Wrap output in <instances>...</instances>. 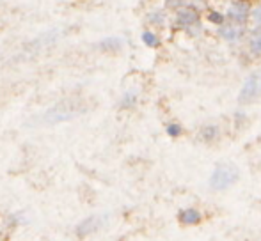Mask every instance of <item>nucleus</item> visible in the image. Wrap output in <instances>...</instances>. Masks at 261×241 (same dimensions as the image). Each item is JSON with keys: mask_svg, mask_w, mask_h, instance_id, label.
<instances>
[{"mask_svg": "<svg viewBox=\"0 0 261 241\" xmlns=\"http://www.w3.org/2000/svg\"><path fill=\"white\" fill-rule=\"evenodd\" d=\"M80 114V105L73 100H66L61 103L54 105L52 108L43 114L41 120L46 124H57V123H66V120H71L73 117Z\"/></svg>", "mask_w": 261, "mask_h": 241, "instance_id": "nucleus-1", "label": "nucleus"}, {"mask_svg": "<svg viewBox=\"0 0 261 241\" xmlns=\"http://www.w3.org/2000/svg\"><path fill=\"white\" fill-rule=\"evenodd\" d=\"M238 179V169L234 165H217L208 179V186L213 192H222L233 186Z\"/></svg>", "mask_w": 261, "mask_h": 241, "instance_id": "nucleus-2", "label": "nucleus"}, {"mask_svg": "<svg viewBox=\"0 0 261 241\" xmlns=\"http://www.w3.org/2000/svg\"><path fill=\"white\" fill-rule=\"evenodd\" d=\"M261 96V71H254L245 78L244 85L238 94V101L240 103H249V101L256 100Z\"/></svg>", "mask_w": 261, "mask_h": 241, "instance_id": "nucleus-3", "label": "nucleus"}, {"mask_svg": "<svg viewBox=\"0 0 261 241\" xmlns=\"http://www.w3.org/2000/svg\"><path fill=\"white\" fill-rule=\"evenodd\" d=\"M249 14H251V9H249L247 4L244 2H233L227 9V16L233 23L244 25L245 21L249 20Z\"/></svg>", "mask_w": 261, "mask_h": 241, "instance_id": "nucleus-4", "label": "nucleus"}, {"mask_svg": "<svg viewBox=\"0 0 261 241\" xmlns=\"http://www.w3.org/2000/svg\"><path fill=\"white\" fill-rule=\"evenodd\" d=\"M103 220H105L103 217H91V218H87V220L80 222V224L76 225V234H79V236L93 234L94 231H98V229L101 227Z\"/></svg>", "mask_w": 261, "mask_h": 241, "instance_id": "nucleus-5", "label": "nucleus"}, {"mask_svg": "<svg viewBox=\"0 0 261 241\" xmlns=\"http://www.w3.org/2000/svg\"><path fill=\"white\" fill-rule=\"evenodd\" d=\"M219 34L222 36L226 41L234 43V41H240L242 36H244V25H238V23H231V25H220V31Z\"/></svg>", "mask_w": 261, "mask_h": 241, "instance_id": "nucleus-6", "label": "nucleus"}, {"mask_svg": "<svg viewBox=\"0 0 261 241\" xmlns=\"http://www.w3.org/2000/svg\"><path fill=\"white\" fill-rule=\"evenodd\" d=\"M197 20H199V14L196 9H179L176 14V25L181 28L192 27L194 23H197Z\"/></svg>", "mask_w": 261, "mask_h": 241, "instance_id": "nucleus-7", "label": "nucleus"}, {"mask_svg": "<svg viewBox=\"0 0 261 241\" xmlns=\"http://www.w3.org/2000/svg\"><path fill=\"white\" fill-rule=\"evenodd\" d=\"M178 220L181 222L183 225H196L201 222V213L194 207H189V209H181L178 215Z\"/></svg>", "mask_w": 261, "mask_h": 241, "instance_id": "nucleus-8", "label": "nucleus"}, {"mask_svg": "<svg viewBox=\"0 0 261 241\" xmlns=\"http://www.w3.org/2000/svg\"><path fill=\"white\" fill-rule=\"evenodd\" d=\"M59 36H61V34H59V31H50V32H46L45 36H41V38L34 39V41H32L29 46H32V48H36L39 52V50H43V46L54 45V43L57 41Z\"/></svg>", "mask_w": 261, "mask_h": 241, "instance_id": "nucleus-9", "label": "nucleus"}, {"mask_svg": "<svg viewBox=\"0 0 261 241\" xmlns=\"http://www.w3.org/2000/svg\"><path fill=\"white\" fill-rule=\"evenodd\" d=\"M199 137H201V140H204V142L213 140V138L219 137V128H217L215 124L203 126V128H201V131H199Z\"/></svg>", "mask_w": 261, "mask_h": 241, "instance_id": "nucleus-10", "label": "nucleus"}, {"mask_svg": "<svg viewBox=\"0 0 261 241\" xmlns=\"http://www.w3.org/2000/svg\"><path fill=\"white\" fill-rule=\"evenodd\" d=\"M123 46V41L119 38H109V39H103L100 43V48L105 50V52H116Z\"/></svg>", "mask_w": 261, "mask_h": 241, "instance_id": "nucleus-11", "label": "nucleus"}, {"mask_svg": "<svg viewBox=\"0 0 261 241\" xmlns=\"http://www.w3.org/2000/svg\"><path fill=\"white\" fill-rule=\"evenodd\" d=\"M249 50H251L252 53H256V55L261 53V31L252 32L251 39H249Z\"/></svg>", "mask_w": 261, "mask_h": 241, "instance_id": "nucleus-12", "label": "nucleus"}, {"mask_svg": "<svg viewBox=\"0 0 261 241\" xmlns=\"http://www.w3.org/2000/svg\"><path fill=\"white\" fill-rule=\"evenodd\" d=\"M142 41H144V45H146V46H151V48H155V46L160 45V41H158L156 34H153L151 31L142 32Z\"/></svg>", "mask_w": 261, "mask_h": 241, "instance_id": "nucleus-13", "label": "nucleus"}, {"mask_svg": "<svg viewBox=\"0 0 261 241\" xmlns=\"http://www.w3.org/2000/svg\"><path fill=\"white\" fill-rule=\"evenodd\" d=\"M135 103H137V96H135L134 93H128V94H124L123 101H121V107H123V108H130V107H134Z\"/></svg>", "mask_w": 261, "mask_h": 241, "instance_id": "nucleus-14", "label": "nucleus"}, {"mask_svg": "<svg viewBox=\"0 0 261 241\" xmlns=\"http://www.w3.org/2000/svg\"><path fill=\"white\" fill-rule=\"evenodd\" d=\"M165 130H167V135L169 137H179V135H181V126H179V124H176V123H171V124H167V128H165Z\"/></svg>", "mask_w": 261, "mask_h": 241, "instance_id": "nucleus-15", "label": "nucleus"}, {"mask_svg": "<svg viewBox=\"0 0 261 241\" xmlns=\"http://www.w3.org/2000/svg\"><path fill=\"white\" fill-rule=\"evenodd\" d=\"M149 21L155 25H164L165 21V13H162V11H155L153 14H149Z\"/></svg>", "mask_w": 261, "mask_h": 241, "instance_id": "nucleus-16", "label": "nucleus"}, {"mask_svg": "<svg viewBox=\"0 0 261 241\" xmlns=\"http://www.w3.org/2000/svg\"><path fill=\"white\" fill-rule=\"evenodd\" d=\"M208 20L212 21V23H217V25H222L224 23V14L222 13H210V16H208Z\"/></svg>", "mask_w": 261, "mask_h": 241, "instance_id": "nucleus-17", "label": "nucleus"}, {"mask_svg": "<svg viewBox=\"0 0 261 241\" xmlns=\"http://www.w3.org/2000/svg\"><path fill=\"white\" fill-rule=\"evenodd\" d=\"M252 18H254L256 23L261 25V6H259V7H256V9L252 11Z\"/></svg>", "mask_w": 261, "mask_h": 241, "instance_id": "nucleus-18", "label": "nucleus"}, {"mask_svg": "<svg viewBox=\"0 0 261 241\" xmlns=\"http://www.w3.org/2000/svg\"><path fill=\"white\" fill-rule=\"evenodd\" d=\"M183 2H185V0H167V6H171V7H179Z\"/></svg>", "mask_w": 261, "mask_h": 241, "instance_id": "nucleus-19", "label": "nucleus"}]
</instances>
